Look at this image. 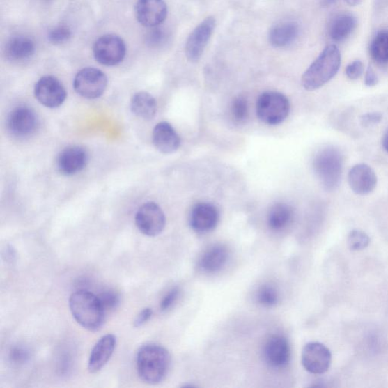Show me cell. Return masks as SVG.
I'll return each instance as SVG.
<instances>
[{
    "label": "cell",
    "mask_w": 388,
    "mask_h": 388,
    "mask_svg": "<svg viewBox=\"0 0 388 388\" xmlns=\"http://www.w3.org/2000/svg\"><path fill=\"white\" fill-rule=\"evenodd\" d=\"M256 298L258 303L261 306L271 308L279 303V294L274 287L266 284L258 290Z\"/></svg>",
    "instance_id": "27"
},
{
    "label": "cell",
    "mask_w": 388,
    "mask_h": 388,
    "mask_svg": "<svg viewBox=\"0 0 388 388\" xmlns=\"http://www.w3.org/2000/svg\"><path fill=\"white\" fill-rule=\"evenodd\" d=\"M88 161V155L81 146H72L59 155L57 167L65 176H73L82 171Z\"/></svg>",
    "instance_id": "16"
},
{
    "label": "cell",
    "mask_w": 388,
    "mask_h": 388,
    "mask_svg": "<svg viewBox=\"0 0 388 388\" xmlns=\"http://www.w3.org/2000/svg\"><path fill=\"white\" fill-rule=\"evenodd\" d=\"M98 297L107 314L109 312L114 311L120 304V297L118 293L113 290L102 292Z\"/></svg>",
    "instance_id": "31"
},
{
    "label": "cell",
    "mask_w": 388,
    "mask_h": 388,
    "mask_svg": "<svg viewBox=\"0 0 388 388\" xmlns=\"http://www.w3.org/2000/svg\"><path fill=\"white\" fill-rule=\"evenodd\" d=\"M166 38V33L160 29H155L151 31L148 36V42L151 46L157 47L162 44Z\"/></svg>",
    "instance_id": "36"
},
{
    "label": "cell",
    "mask_w": 388,
    "mask_h": 388,
    "mask_svg": "<svg viewBox=\"0 0 388 388\" xmlns=\"http://www.w3.org/2000/svg\"><path fill=\"white\" fill-rule=\"evenodd\" d=\"M180 295V290L178 288H172L166 295L164 297L160 303L162 311L166 312L175 305Z\"/></svg>",
    "instance_id": "33"
},
{
    "label": "cell",
    "mask_w": 388,
    "mask_h": 388,
    "mask_svg": "<svg viewBox=\"0 0 388 388\" xmlns=\"http://www.w3.org/2000/svg\"><path fill=\"white\" fill-rule=\"evenodd\" d=\"M299 24L294 21L283 22L274 26L269 33L270 45L275 48L287 47L294 44L299 36Z\"/></svg>",
    "instance_id": "20"
},
{
    "label": "cell",
    "mask_w": 388,
    "mask_h": 388,
    "mask_svg": "<svg viewBox=\"0 0 388 388\" xmlns=\"http://www.w3.org/2000/svg\"><path fill=\"white\" fill-rule=\"evenodd\" d=\"M136 364L141 380L146 384L157 385L162 382L169 373L171 356L161 345L148 343L137 352Z\"/></svg>",
    "instance_id": "1"
},
{
    "label": "cell",
    "mask_w": 388,
    "mask_h": 388,
    "mask_svg": "<svg viewBox=\"0 0 388 388\" xmlns=\"http://www.w3.org/2000/svg\"><path fill=\"white\" fill-rule=\"evenodd\" d=\"M219 212L217 207L208 203L196 204L189 215V226L201 234L208 233L217 228Z\"/></svg>",
    "instance_id": "15"
},
{
    "label": "cell",
    "mask_w": 388,
    "mask_h": 388,
    "mask_svg": "<svg viewBox=\"0 0 388 388\" xmlns=\"http://www.w3.org/2000/svg\"><path fill=\"white\" fill-rule=\"evenodd\" d=\"M38 125L36 114L27 107L14 109L7 118L8 131L15 137H29L36 132Z\"/></svg>",
    "instance_id": "13"
},
{
    "label": "cell",
    "mask_w": 388,
    "mask_h": 388,
    "mask_svg": "<svg viewBox=\"0 0 388 388\" xmlns=\"http://www.w3.org/2000/svg\"><path fill=\"white\" fill-rule=\"evenodd\" d=\"M29 351L22 346H15L10 352V359L15 365H22L29 361Z\"/></svg>",
    "instance_id": "32"
},
{
    "label": "cell",
    "mask_w": 388,
    "mask_h": 388,
    "mask_svg": "<svg viewBox=\"0 0 388 388\" xmlns=\"http://www.w3.org/2000/svg\"><path fill=\"white\" fill-rule=\"evenodd\" d=\"M93 56L101 65L114 66L123 61L126 55L124 40L114 34L100 38L93 45Z\"/></svg>",
    "instance_id": "6"
},
{
    "label": "cell",
    "mask_w": 388,
    "mask_h": 388,
    "mask_svg": "<svg viewBox=\"0 0 388 388\" xmlns=\"http://www.w3.org/2000/svg\"><path fill=\"white\" fill-rule=\"evenodd\" d=\"M107 83V75L99 69L86 68L76 75L74 88L84 98L97 99L105 92Z\"/></svg>",
    "instance_id": "7"
},
{
    "label": "cell",
    "mask_w": 388,
    "mask_h": 388,
    "mask_svg": "<svg viewBox=\"0 0 388 388\" xmlns=\"http://www.w3.org/2000/svg\"><path fill=\"white\" fill-rule=\"evenodd\" d=\"M5 52L6 57L12 61H24L36 53V44L29 37L15 36L6 42Z\"/></svg>",
    "instance_id": "21"
},
{
    "label": "cell",
    "mask_w": 388,
    "mask_h": 388,
    "mask_svg": "<svg viewBox=\"0 0 388 388\" xmlns=\"http://www.w3.org/2000/svg\"><path fill=\"white\" fill-rule=\"evenodd\" d=\"M215 28V19L213 17H208L189 34L185 46V54L189 61L197 62L201 58Z\"/></svg>",
    "instance_id": "10"
},
{
    "label": "cell",
    "mask_w": 388,
    "mask_h": 388,
    "mask_svg": "<svg viewBox=\"0 0 388 388\" xmlns=\"http://www.w3.org/2000/svg\"><path fill=\"white\" fill-rule=\"evenodd\" d=\"M348 183L353 193L359 196H366L375 191L378 178L372 167L367 164L359 163L350 170Z\"/></svg>",
    "instance_id": "14"
},
{
    "label": "cell",
    "mask_w": 388,
    "mask_h": 388,
    "mask_svg": "<svg viewBox=\"0 0 388 388\" xmlns=\"http://www.w3.org/2000/svg\"><path fill=\"white\" fill-rule=\"evenodd\" d=\"M153 142L155 148L164 154L176 152L180 145L179 135L173 127L166 122L160 123L154 127Z\"/></svg>",
    "instance_id": "19"
},
{
    "label": "cell",
    "mask_w": 388,
    "mask_h": 388,
    "mask_svg": "<svg viewBox=\"0 0 388 388\" xmlns=\"http://www.w3.org/2000/svg\"><path fill=\"white\" fill-rule=\"evenodd\" d=\"M364 67L363 63L359 60H356L350 63L346 68V75L350 80H357L363 75Z\"/></svg>",
    "instance_id": "35"
},
{
    "label": "cell",
    "mask_w": 388,
    "mask_h": 388,
    "mask_svg": "<svg viewBox=\"0 0 388 388\" xmlns=\"http://www.w3.org/2000/svg\"><path fill=\"white\" fill-rule=\"evenodd\" d=\"M370 55L378 64H388V30L378 32L371 42Z\"/></svg>",
    "instance_id": "26"
},
{
    "label": "cell",
    "mask_w": 388,
    "mask_h": 388,
    "mask_svg": "<svg viewBox=\"0 0 388 388\" xmlns=\"http://www.w3.org/2000/svg\"><path fill=\"white\" fill-rule=\"evenodd\" d=\"M341 64V55L338 47H326L302 77V85L308 91L321 88L337 75Z\"/></svg>",
    "instance_id": "3"
},
{
    "label": "cell",
    "mask_w": 388,
    "mask_h": 388,
    "mask_svg": "<svg viewBox=\"0 0 388 388\" xmlns=\"http://www.w3.org/2000/svg\"><path fill=\"white\" fill-rule=\"evenodd\" d=\"M153 315V310L150 308H146L142 310V311L138 314L134 322V326L135 327H140L143 326L145 323L150 320Z\"/></svg>",
    "instance_id": "37"
},
{
    "label": "cell",
    "mask_w": 388,
    "mask_h": 388,
    "mask_svg": "<svg viewBox=\"0 0 388 388\" xmlns=\"http://www.w3.org/2000/svg\"><path fill=\"white\" fill-rule=\"evenodd\" d=\"M6 257L8 261H13L15 260V252L13 247H7L6 251Z\"/></svg>",
    "instance_id": "39"
},
{
    "label": "cell",
    "mask_w": 388,
    "mask_h": 388,
    "mask_svg": "<svg viewBox=\"0 0 388 388\" xmlns=\"http://www.w3.org/2000/svg\"><path fill=\"white\" fill-rule=\"evenodd\" d=\"M135 223L137 228L143 235L156 237L165 228V214L157 203H146L137 212Z\"/></svg>",
    "instance_id": "8"
},
{
    "label": "cell",
    "mask_w": 388,
    "mask_h": 388,
    "mask_svg": "<svg viewBox=\"0 0 388 388\" xmlns=\"http://www.w3.org/2000/svg\"><path fill=\"white\" fill-rule=\"evenodd\" d=\"M336 2V0H323V4L325 6H330Z\"/></svg>",
    "instance_id": "42"
},
{
    "label": "cell",
    "mask_w": 388,
    "mask_h": 388,
    "mask_svg": "<svg viewBox=\"0 0 388 388\" xmlns=\"http://www.w3.org/2000/svg\"><path fill=\"white\" fill-rule=\"evenodd\" d=\"M370 243V238L366 232L355 229L350 231L348 238L349 248L352 251H363Z\"/></svg>",
    "instance_id": "29"
},
{
    "label": "cell",
    "mask_w": 388,
    "mask_h": 388,
    "mask_svg": "<svg viewBox=\"0 0 388 388\" xmlns=\"http://www.w3.org/2000/svg\"><path fill=\"white\" fill-rule=\"evenodd\" d=\"M363 0H345V2L350 6H357L359 5Z\"/></svg>",
    "instance_id": "41"
},
{
    "label": "cell",
    "mask_w": 388,
    "mask_h": 388,
    "mask_svg": "<svg viewBox=\"0 0 388 388\" xmlns=\"http://www.w3.org/2000/svg\"><path fill=\"white\" fill-rule=\"evenodd\" d=\"M332 359L331 351L322 343H308L302 351V364L307 372L314 375L325 373L330 368Z\"/></svg>",
    "instance_id": "9"
},
{
    "label": "cell",
    "mask_w": 388,
    "mask_h": 388,
    "mask_svg": "<svg viewBox=\"0 0 388 388\" xmlns=\"http://www.w3.org/2000/svg\"><path fill=\"white\" fill-rule=\"evenodd\" d=\"M378 83V76L373 70V68L369 66L367 68L365 75V84L367 87H375Z\"/></svg>",
    "instance_id": "38"
},
{
    "label": "cell",
    "mask_w": 388,
    "mask_h": 388,
    "mask_svg": "<svg viewBox=\"0 0 388 388\" xmlns=\"http://www.w3.org/2000/svg\"><path fill=\"white\" fill-rule=\"evenodd\" d=\"M116 338L114 334L103 336L93 347L88 363L90 373H96L106 366L114 355Z\"/></svg>",
    "instance_id": "18"
},
{
    "label": "cell",
    "mask_w": 388,
    "mask_h": 388,
    "mask_svg": "<svg viewBox=\"0 0 388 388\" xmlns=\"http://www.w3.org/2000/svg\"><path fill=\"white\" fill-rule=\"evenodd\" d=\"M72 37L70 29L65 25L58 26V27L51 29L48 33V40L54 45L64 44Z\"/></svg>",
    "instance_id": "30"
},
{
    "label": "cell",
    "mask_w": 388,
    "mask_h": 388,
    "mask_svg": "<svg viewBox=\"0 0 388 388\" xmlns=\"http://www.w3.org/2000/svg\"><path fill=\"white\" fill-rule=\"evenodd\" d=\"M343 155L333 146L318 151L313 161L315 174L327 192L335 191L341 183L343 169Z\"/></svg>",
    "instance_id": "4"
},
{
    "label": "cell",
    "mask_w": 388,
    "mask_h": 388,
    "mask_svg": "<svg viewBox=\"0 0 388 388\" xmlns=\"http://www.w3.org/2000/svg\"><path fill=\"white\" fill-rule=\"evenodd\" d=\"M228 253L225 246L213 245L203 253L200 266L202 270L208 273L219 272L227 263Z\"/></svg>",
    "instance_id": "22"
},
{
    "label": "cell",
    "mask_w": 388,
    "mask_h": 388,
    "mask_svg": "<svg viewBox=\"0 0 388 388\" xmlns=\"http://www.w3.org/2000/svg\"><path fill=\"white\" fill-rule=\"evenodd\" d=\"M131 108L137 116L151 119L156 116L157 104L152 95L142 91L134 94L132 99Z\"/></svg>",
    "instance_id": "25"
},
{
    "label": "cell",
    "mask_w": 388,
    "mask_h": 388,
    "mask_svg": "<svg viewBox=\"0 0 388 388\" xmlns=\"http://www.w3.org/2000/svg\"><path fill=\"white\" fill-rule=\"evenodd\" d=\"M34 93L41 104L49 108L61 106L67 96L63 84L53 76L42 77L36 84Z\"/></svg>",
    "instance_id": "11"
},
{
    "label": "cell",
    "mask_w": 388,
    "mask_h": 388,
    "mask_svg": "<svg viewBox=\"0 0 388 388\" xmlns=\"http://www.w3.org/2000/svg\"><path fill=\"white\" fill-rule=\"evenodd\" d=\"M295 212L290 205L276 203L270 209L267 223L274 231H281L288 228L294 220Z\"/></svg>",
    "instance_id": "23"
},
{
    "label": "cell",
    "mask_w": 388,
    "mask_h": 388,
    "mask_svg": "<svg viewBox=\"0 0 388 388\" xmlns=\"http://www.w3.org/2000/svg\"><path fill=\"white\" fill-rule=\"evenodd\" d=\"M231 114L233 119L238 123H245L248 118L249 109L247 99L238 96L232 101Z\"/></svg>",
    "instance_id": "28"
},
{
    "label": "cell",
    "mask_w": 388,
    "mask_h": 388,
    "mask_svg": "<svg viewBox=\"0 0 388 388\" xmlns=\"http://www.w3.org/2000/svg\"><path fill=\"white\" fill-rule=\"evenodd\" d=\"M357 20L350 14L336 15L329 26L330 38L335 42L346 40L357 27Z\"/></svg>",
    "instance_id": "24"
},
{
    "label": "cell",
    "mask_w": 388,
    "mask_h": 388,
    "mask_svg": "<svg viewBox=\"0 0 388 388\" xmlns=\"http://www.w3.org/2000/svg\"><path fill=\"white\" fill-rule=\"evenodd\" d=\"M264 357L266 363L273 368L286 366L290 359V348L288 340L283 336H272L265 345Z\"/></svg>",
    "instance_id": "17"
},
{
    "label": "cell",
    "mask_w": 388,
    "mask_h": 388,
    "mask_svg": "<svg viewBox=\"0 0 388 388\" xmlns=\"http://www.w3.org/2000/svg\"><path fill=\"white\" fill-rule=\"evenodd\" d=\"M138 22L146 28H156L166 20L168 7L164 0H137L134 8Z\"/></svg>",
    "instance_id": "12"
},
{
    "label": "cell",
    "mask_w": 388,
    "mask_h": 388,
    "mask_svg": "<svg viewBox=\"0 0 388 388\" xmlns=\"http://www.w3.org/2000/svg\"><path fill=\"white\" fill-rule=\"evenodd\" d=\"M69 307L77 323L91 332L99 331L107 313L98 296L85 290H77L69 298Z\"/></svg>",
    "instance_id": "2"
},
{
    "label": "cell",
    "mask_w": 388,
    "mask_h": 388,
    "mask_svg": "<svg viewBox=\"0 0 388 388\" xmlns=\"http://www.w3.org/2000/svg\"><path fill=\"white\" fill-rule=\"evenodd\" d=\"M382 146L385 150L388 153V128L387 129V131L384 134L382 138Z\"/></svg>",
    "instance_id": "40"
},
{
    "label": "cell",
    "mask_w": 388,
    "mask_h": 388,
    "mask_svg": "<svg viewBox=\"0 0 388 388\" xmlns=\"http://www.w3.org/2000/svg\"><path fill=\"white\" fill-rule=\"evenodd\" d=\"M383 119V115L379 111H371L362 115L360 124L364 127H370L380 123Z\"/></svg>",
    "instance_id": "34"
},
{
    "label": "cell",
    "mask_w": 388,
    "mask_h": 388,
    "mask_svg": "<svg viewBox=\"0 0 388 388\" xmlns=\"http://www.w3.org/2000/svg\"><path fill=\"white\" fill-rule=\"evenodd\" d=\"M290 109L288 99L279 92H265L256 102L258 118L261 122L269 125L282 123L288 118Z\"/></svg>",
    "instance_id": "5"
}]
</instances>
